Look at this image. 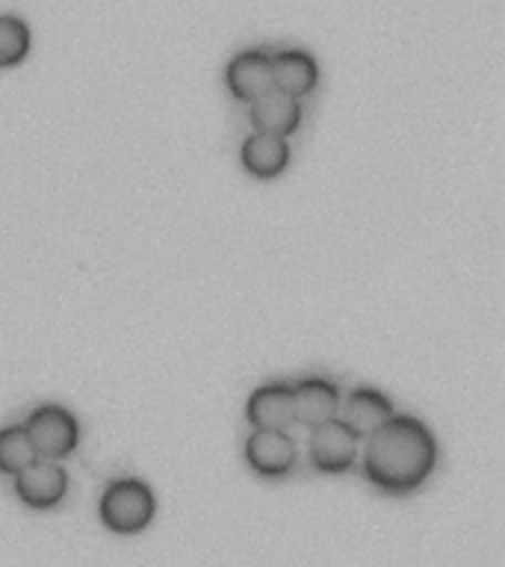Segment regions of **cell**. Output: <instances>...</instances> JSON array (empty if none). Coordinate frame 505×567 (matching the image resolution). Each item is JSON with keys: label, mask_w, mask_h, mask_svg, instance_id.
Returning a JSON list of instances; mask_svg holds the SVG:
<instances>
[{"label": "cell", "mask_w": 505, "mask_h": 567, "mask_svg": "<svg viewBox=\"0 0 505 567\" xmlns=\"http://www.w3.org/2000/svg\"><path fill=\"white\" fill-rule=\"evenodd\" d=\"M437 467V437L416 416H390L367 437L363 476L390 496H405L423 487Z\"/></svg>", "instance_id": "1"}, {"label": "cell", "mask_w": 505, "mask_h": 567, "mask_svg": "<svg viewBox=\"0 0 505 567\" xmlns=\"http://www.w3.org/2000/svg\"><path fill=\"white\" fill-rule=\"evenodd\" d=\"M157 496L142 478H115L97 499V517L113 535H140L154 523Z\"/></svg>", "instance_id": "2"}, {"label": "cell", "mask_w": 505, "mask_h": 567, "mask_svg": "<svg viewBox=\"0 0 505 567\" xmlns=\"http://www.w3.org/2000/svg\"><path fill=\"white\" fill-rule=\"evenodd\" d=\"M24 432L33 443L35 455L42 461H62L78 450L80 423L69 408L42 405L30 411L24 423Z\"/></svg>", "instance_id": "3"}, {"label": "cell", "mask_w": 505, "mask_h": 567, "mask_svg": "<svg viewBox=\"0 0 505 567\" xmlns=\"http://www.w3.org/2000/svg\"><path fill=\"white\" fill-rule=\"evenodd\" d=\"M358 437L346 429L340 420H328V423L310 429L308 437V452L310 464L326 473V476H340L349 473L358 461Z\"/></svg>", "instance_id": "4"}, {"label": "cell", "mask_w": 505, "mask_h": 567, "mask_svg": "<svg viewBox=\"0 0 505 567\" xmlns=\"http://www.w3.org/2000/svg\"><path fill=\"white\" fill-rule=\"evenodd\" d=\"M16 496L33 512H51L69 494V473L60 461H33L16 478Z\"/></svg>", "instance_id": "5"}, {"label": "cell", "mask_w": 505, "mask_h": 567, "mask_svg": "<svg viewBox=\"0 0 505 567\" xmlns=\"http://www.w3.org/2000/svg\"><path fill=\"white\" fill-rule=\"evenodd\" d=\"M243 458L255 476L284 478L296 467L299 446L290 437V432H251L246 446H243Z\"/></svg>", "instance_id": "6"}, {"label": "cell", "mask_w": 505, "mask_h": 567, "mask_svg": "<svg viewBox=\"0 0 505 567\" xmlns=\"http://www.w3.org/2000/svg\"><path fill=\"white\" fill-rule=\"evenodd\" d=\"M225 86L230 97L239 104H251L260 95H266L272 86V60L269 51L251 48V51H239L230 56L225 65Z\"/></svg>", "instance_id": "7"}, {"label": "cell", "mask_w": 505, "mask_h": 567, "mask_svg": "<svg viewBox=\"0 0 505 567\" xmlns=\"http://www.w3.org/2000/svg\"><path fill=\"white\" fill-rule=\"evenodd\" d=\"M246 420L255 432H290L296 425L292 384L272 381L257 388L246 402Z\"/></svg>", "instance_id": "8"}, {"label": "cell", "mask_w": 505, "mask_h": 567, "mask_svg": "<svg viewBox=\"0 0 505 567\" xmlns=\"http://www.w3.org/2000/svg\"><path fill=\"white\" fill-rule=\"evenodd\" d=\"M390 416H393V402H390L384 393H379V390L372 388H358L340 402V414H337V420H340L358 441H367V437H372V434L379 432L381 425L388 423Z\"/></svg>", "instance_id": "9"}, {"label": "cell", "mask_w": 505, "mask_h": 567, "mask_svg": "<svg viewBox=\"0 0 505 567\" xmlns=\"http://www.w3.org/2000/svg\"><path fill=\"white\" fill-rule=\"evenodd\" d=\"M340 388L331 379L310 375L292 384V405H296V423L317 429L340 414Z\"/></svg>", "instance_id": "10"}, {"label": "cell", "mask_w": 505, "mask_h": 567, "mask_svg": "<svg viewBox=\"0 0 505 567\" xmlns=\"http://www.w3.org/2000/svg\"><path fill=\"white\" fill-rule=\"evenodd\" d=\"M272 60V86L284 95L301 101L319 86V62L301 48H284L269 53Z\"/></svg>", "instance_id": "11"}, {"label": "cell", "mask_w": 505, "mask_h": 567, "mask_svg": "<svg viewBox=\"0 0 505 567\" xmlns=\"http://www.w3.org/2000/svg\"><path fill=\"white\" fill-rule=\"evenodd\" d=\"M239 166L257 181H275L290 166V142L269 133H248L239 148Z\"/></svg>", "instance_id": "12"}, {"label": "cell", "mask_w": 505, "mask_h": 567, "mask_svg": "<svg viewBox=\"0 0 505 567\" xmlns=\"http://www.w3.org/2000/svg\"><path fill=\"white\" fill-rule=\"evenodd\" d=\"M248 122L255 133H269V136L287 140L301 127V104L278 89H269L266 95L248 104Z\"/></svg>", "instance_id": "13"}, {"label": "cell", "mask_w": 505, "mask_h": 567, "mask_svg": "<svg viewBox=\"0 0 505 567\" xmlns=\"http://www.w3.org/2000/svg\"><path fill=\"white\" fill-rule=\"evenodd\" d=\"M33 461H39V455H35L33 443L27 437L24 425H3L0 429V476L16 478Z\"/></svg>", "instance_id": "14"}, {"label": "cell", "mask_w": 505, "mask_h": 567, "mask_svg": "<svg viewBox=\"0 0 505 567\" xmlns=\"http://www.w3.org/2000/svg\"><path fill=\"white\" fill-rule=\"evenodd\" d=\"M33 48V33L21 16L0 12V69H12L27 60Z\"/></svg>", "instance_id": "15"}]
</instances>
